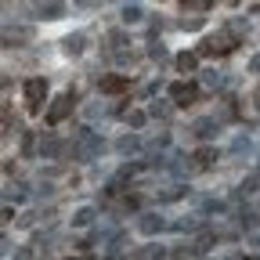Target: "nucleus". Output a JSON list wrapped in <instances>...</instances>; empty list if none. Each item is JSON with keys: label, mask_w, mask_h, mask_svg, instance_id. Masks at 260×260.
Segmentation results:
<instances>
[{"label": "nucleus", "mask_w": 260, "mask_h": 260, "mask_svg": "<svg viewBox=\"0 0 260 260\" xmlns=\"http://www.w3.org/2000/svg\"><path fill=\"white\" fill-rule=\"evenodd\" d=\"M210 0H184V11H210Z\"/></svg>", "instance_id": "25"}, {"label": "nucleus", "mask_w": 260, "mask_h": 260, "mask_svg": "<svg viewBox=\"0 0 260 260\" xmlns=\"http://www.w3.org/2000/svg\"><path fill=\"white\" fill-rule=\"evenodd\" d=\"M73 105H76V94H73V90L58 94L54 102H51V109H47V123H51V126H58V123H61L65 116L73 112Z\"/></svg>", "instance_id": "3"}, {"label": "nucleus", "mask_w": 260, "mask_h": 260, "mask_svg": "<svg viewBox=\"0 0 260 260\" xmlns=\"http://www.w3.org/2000/svg\"><path fill=\"white\" fill-rule=\"evenodd\" d=\"M249 246H253V249H260V232H253V235H249Z\"/></svg>", "instance_id": "33"}, {"label": "nucleus", "mask_w": 260, "mask_h": 260, "mask_svg": "<svg viewBox=\"0 0 260 260\" xmlns=\"http://www.w3.org/2000/svg\"><path fill=\"white\" fill-rule=\"evenodd\" d=\"M235 37H232V32H213V37H206L203 44H199V54H228V51H235Z\"/></svg>", "instance_id": "2"}, {"label": "nucleus", "mask_w": 260, "mask_h": 260, "mask_svg": "<svg viewBox=\"0 0 260 260\" xmlns=\"http://www.w3.org/2000/svg\"><path fill=\"white\" fill-rule=\"evenodd\" d=\"M8 199H15V203H25V199H29L25 184H11V188H8Z\"/></svg>", "instance_id": "24"}, {"label": "nucleus", "mask_w": 260, "mask_h": 260, "mask_svg": "<svg viewBox=\"0 0 260 260\" xmlns=\"http://www.w3.org/2000/svg\"><path fill=\"white\" fill-rule=\"evenodd\" d=\"M256 109H260V98H256Z\"/></svg>", "instance_id": "36"}, {"label": "nucleus", "mask_w": 260, "mask_h": 260, "mask_svg": "<svg viewBox=\"0 0 260 260\" xmlns=\"http://www.w3.org/2000/svg\"><path fill=\"white\" fill-rule=\"evenodd\" d=\"M203 83H206V87H224V73L206 69V73H203Z\"/></svg>", "instance_id": "22"}, {"label": "nucleus", "mask_w": 260, "mask_h": 260, "mask_svg": "<svg viewBox=\"0 0 260 260\" xmlns=\"http://www.w3.org/2000/svg\"><path fill=\"white\" fill-rule=\"evenodd\" d=\"M162 228H167V220H162L159 213H141V220H138V232L141 235H159Z\"/></svg>", "instance_id": "8"}, {"label": "nucleus", "mask_w": 260, "mask_h": 260, "mask_svg": "<svg viewBox=\"0 0 260 260\" xmlns=\"http://www.w3.org/2000/svg\"><path fill=\"white\" fill-rule=\"evenodd\" d=\"M116 152H119V155H138V152H141V138H138V134H123V138L116 141Z\"/></svg>", "instance_id": "9"}, {"label": "nucleus", "mask_w": 260, "mask_h": 260, "mask_svg": "<svg viewBox=\"0 0 260 260\" xmlns=\"http://www.w3.org/2000/svg\"><path fill=\"white\" fill-rule=\"evenodd\" d=\"M126 44H130V40H126V32H119V29H112V32H109V47H112L116 54H119V51H126Z\"/></svg>", "instance_id": "19"}, {"label": "nucleus", "mask_w": 260, "mask_h": 260, "mask_svg": "<svg viewBox=\"0 0 260 260\" xmlns=\"http://www.w3.org/2000/svg\"><path fill=\"white\" fill-rule=\"evenodd\" d=\"M148 58L162 61V58H167V47H162V44H148Z\"/></svg>", "instance_id": "28"}, {"label": "nucleus", "mask_w": 260, "mask_h": 260, "mask_svg": "<svg viewBox=\"0 0 260 260\" xmlns=\"http://www.w3.org/2000/svg\"><path fill=\"white\" fill-rule=\"evenodd\" d=\"M94 206H80L76 213H73V228H87V224H94Z\"/></svg>", "instance_id": "15"}, {"label": "nucleus", "mask_w": 260, "mask_h": 260, "mask_svg": "<svg viewBox=\"0 0 260 260\" xmlns=\"http://www.w3.org/2000/svg\"><path fill=\"white\" fill-rule=\"evenodd\" d=\"M239 224L253 232V228H260V213H256V210H242V213H239Z\"/></svg>", "instance_id": "20"}, {"label": "nucleus", "mask_w": 260, "mask_h": 260, "mask_svg": "<svg viewBox=\"0 0 260 260\" xmlns=\"http://www.w3.org/2000/svg\"><path fill=\"white\" fill-rule=\"evenodd\" d=\"M80 260H94V256H80Z\"/></svg>", "instance_id": "35"}, {"label": "nucleus", "mask_w": 260, "mask_h": 260, "mask_svg": "<svg viewBox=\"0 0 260 260\" xmlns=\"http://www.w3.org/2000/svg\"><path fill=\"white\" fill-rule=\"evenodd\" d=\"M213 159H217V148H199L195 152V167H210Z\"/></svg>", "instance_id": "21"}, {"label": "nucleus", "mask_w": 260, "mask_h": 260, "mask_svg": "<svg viewBox=\"0 0 260 260\" xmlns=\"http://www.w3.org/2000/svg\"><path fill=\"white\" fill-rule=\"evenodd\" d=\"M195 94H199V87H195V83H174V87H170V102H174V105H191Z\"/></svg>", "instance_id": "5"}, {"label": "nucleus", "mask_w": 260, "mask_h": 260, "mask_svg": "<svg viewBox=\"0 0 260 260\" xmlns=\"http://www.w3.org/2000/svg\"><path fill=\"white\" fill-rule=\"evenodd\" d=\"M76 159H98V155H102L105 152V138L102 134H94V130H87V126H80V134H76V145L69 148Z\"/></svg>", "instance_id": "1"}, {"label": "nucleus", "mask_w": 260, "mask_h": 260, "mask_svg": "<svg viewBox=\"0 0 260 260\" xmlns=\"http://www.w3.org/2000/svg\"><path fill=\"white\" fill-rule=\"evenodd\" d=\"M199 228H203L199 217H181V220H174V232H199Z\"/></svg>", "instance_id": "18"}, {"label": "nucleus", "mask_w": 260, "mask_h": 260, "mask_svg": "<svg viewBox=\"0 0 260 260\" xmlns=\"http://www.w3.org/2000/svg\"><path fill=\"white\" fill-rule=\"evenodd\" d=\"M249 73H260V51H256V54L249 58Z\"/></svg>", "instance_id": "32"}, {"label": "nucleus", "mask_w": 260, "mask_h": 260, "mask_svg": "<svg viewBox=\"0 0 260 260\" xmlns=\"http://www.w3.org/2000/svg\"><path fill=\"white\" fill-rule=\"evenodd\" d=\"M145 119H148V112H126V123L134 126V130H138V126H145Z\"/></svg>", "instance_id": "27"}, {"label": "nucleus", "mask_w": 260, "mask_h": 260, "mask_svg": "<svg viewBox=\"0 0 260 260\" xmlns=\"http://www.w3.org/2000/svg\"><path fill=\"white\" fill-rule=\"evenodd\" d=\"M184 195H188L184 184H170V188H162V191H159V203H177V199H184Z\"/></svg>", "instance_id": "13"}, {"label": "nucleus", "mask_w": 260, "mask_h": 260, "mask_svg": "<svg viewBox=\"0 0 260 260\" xmlns=\"http://www.w3.org/2000/svg\"><path fill=\"white\" fill-rule=\"evenodd\" d=\"M242 260H260V256H242Z\"/></svg>", "instance_id": "34"}, {"label": "nucleus", "mask_w": 260, "mask_h": 260, "mask_svg": "<svg viewBox=\"0 0 260 260\" xmlns=\"http://www.w3.org/2000/svg\"><path fill=\"white\" fill-rule=\"evenodd\" d=\"M148 116H152V119H170V116H174V105H170V102H152V105H148Z\"/></svg>", "instance_id": "17"}, {"label": "nucleus", "mask_w": 260, "mask_h": 260, "mask_svg": "<svg viewBox=\"0 0 260 260\" xmlns=\"http://www.w3.org/2000/svg\"><path fill=\"white\" fill-rule=\"evenodd\" d=\"M177 25H181V29H199V25H203V22H199V18H181V22H177Z\"/></svg>", "instance_id": "30"}, {"label": "nucleus", "mask_w": 260, "mask_h": 260, "mask_svg": "<svg viewBox=\"0 0 260 260\" xmlns=\"http://www.w3.org/2000/svg\"><path fill=\"white\" fill-rule=\"evenodd\" d=\"M130 260H167V246H159V242L138 246L134 253H130Z\"/></svg>", "instance_id": "6"}, {"label": "nucleus", "mask_w": 260, "mask_h": 260, "mask_svg": "<svg viewBox=\"0 0 260 260\" xmlns=\"http://www.w3.org/2000/svg\"><path fill=\"white\" fill-rule=\"evenodd\" d=\"M32 145H37V141H32V134H22V152H25V155H32Z\"/></svg>", "instance_id": "29"}, {"label": "nucleus", "mask_w": 260, "mask_h": 260, "mask_svg": "<svg viewBox=\"0 0 260 260\" xmlns=\"http://www.w3.org/2000/svg\"><path fill=\"white\" fill-rule=\"evenodd\" d=\"M102 87L105 94H119V90H126V76H102Z\"/></svg>", "instance_id": "12"}, {"label": "nucleus", "mask_w": 260, "mask_h": 260, "mask_svg": "<svg viewBox=\"0 0 260 260\" xmlns=\"http://www.w3.org/2000/svg\"><path fill=\"white\" fill-rule=\"evenodd\" d=\"M217 126H220V119H210V116H203V119H195V123H191V134L199 138V141H210V138L217 134Z\"/></svg>", "instance_id": "7"}, {"label": "nucleus", "mask_w": 260, "mask_h": 260, "mask_svg": "<svg viewBox=\"0 0 260 260\" xmlns=\"http://www.w3.org/2000/svg\"><path fill=\"white\" fill-rule=\"evenodd\" d=\"M15 260H32V249H29V246H22V249L15 253Z\"/></svg>", "instance_id": "31"}, {"label": "nucleus", "mask_w": 260, "mask_h": 260, "mask_svg": "<svg viewBox=\"0 0 260 260\" xmlns=\"http://www.w3.org/2000/svg\"><path fill=\"white\" fill-rule=\"evenodd\" d=\"M61 15H65V4H40L37 8V18H47V22H54Z\"/></svg>", "instance_id": "14"}, {"label": "nucleus", "mask_w": 260, "mask_h": 260, "mask_svg": "<svg viewBox=\"0 0 260 260\" xmlns=\"http://www.w3.org/2000/svg\"><path fill=\"white\" fill-rule=\"evenodd\" d=\"M25 105H29V112H40V105H44V98H47V83L40 80V76H32V80H25Z\"/></svg>", "instance_id": "4"}, {"label": "nucleus", "mask_w": 260, "mask_h": 260, "mask_svg": "<svg viewBox=\"0 0 260 260\" xmlns=\"http://www.w3.org/2000/svg\"><path fill=\"white\" fill-rule=\"evenodd\" d=\"M119 18H123L126 25H130V22H141V18H145V8H141V4H123Z\"/></svg>", "instance_id": "16"}, {"label": "nucleus", "mask_w": 260, "mask_h": 260, "mask_svg": "<svg viewBox=\"0 0 260 260\" xmlns=\"http://www.w3.org/2000/svg\"><path fill=\"white\" fill-rule=\"evenodd\" d=\"M174 65H177V73H199V54L181 51V54L174 58Z\"/></svg>", "instance_id": "10"}, {"label": "nucleus", "mask_w": 260, "mask_h": 260, "mask_svg": "<svg viewBox=\"0 0 260 260\" xmlns=\"http://www.w3.org/2000/svg\"><path fill=\"white\" fill-rule=\"evenodd\" d=\"M232 152H235V155H242V152H253V141H249L246 134H239V138L232 141Z\"/></svg>", "instance_id": "23"}, {"label": "nucleus", "mask_w": 260, "mask_h": 260, "mask_svg": "<svg viewBox=\"0 0 260 260\" xmlns=\"http://www.w3.org/2000/svg\"><path fill=\"white\" fill-rule=\"evenodd\" d=\"M83 44H87V37H83V32H69V37L61 40L65 54H80V51H83Z\"/></svg>", "instance_id": "11"}, {"label": "nucleus", "mask_w": 260, "mask_h": 260, "mask_svg": "<svg viewBox=\"0 0 260 260\" xmlns=\"http://www.w3.org/2000/svg\"><path fill=\"white\" fill-rule=\"evenodd\" d=\"M83 112H87L90 119H98V116H105V112H112V105H105V102H102V105H87Z\"/></svg>", "instance_id": "26"}]
</instances>
